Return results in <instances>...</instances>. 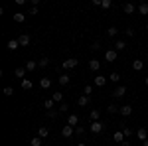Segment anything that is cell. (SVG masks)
I'll return each mask as SVG.
<instances>
[{
	"instance_id": "obj_26",
	"label": "cell",
	"mask_w": 148,
	"mask_h": 146,
	"mask_svg": "<svg viewBox=\"0 0 148 146\" xmlns=\"http://www.w3.org/2000/svg\"><path fill=\"white\" fill-rule=\"evenodd\" d=\"M53 99H51V97H49V99H46V101H44V109H47V111H53Z\"/></svg>"
},
{
	"instance_id": "obj_29",
	"label": "cell",
	"mask_w": 148,
	"mask_h": 146,
	"mask_svg": "<svg viewBox=\"0 0 148 146\" xmlns=\"http://www.w3.org/2000/svg\"><path fill=\"white\" fill-rule=\"evenodd\" d=\"M18 47H20V42H18V40H10V42H8V49L14 51V49H18Z\"/></svg>"
},
{
	"instance_id": "obj_3",
	"label": "cell",
	"mask_w": 148,
	"mask_h": 146,
	"mask_svg": "<svg viewBox=\"0 0 148 146\" xmlns=\"http://www.w3.org/2000/svg\"><path fill=\"white\" fill-rule=\"evenodd\" d=\"M125 95H126V87H125V85H119V87L113 91L114 99H121V97H125Z\"/></svg>"
},
{
	"instance_id": "obj_41",
	"label": "cell",
	"mask_w": 148,
	"mask_h": 146,
	"mask_svg": "<svg viewBox=\"0 0 148 146\" xmlns=\"http://www.w3.org/2000/svg\"><path fill=\"white\" fill-rule=\"evenodd\" d=\"M126 36H128V38H132V36H134V30H132V28H126V32H125Z\"/></svg>"
},
{
	"instance_id": "obj_49",
	"label": "cell",
	"mask_w": 148,
	"mask_h": 146,
	"mask_svg": "<svg viewBox=\"0 0 148 146\" xmlns=\"http://www.w3.org/2000/svg\"><path fill=\"white\" fill-rule=\"evenodd\" d=\"M114 146H121V144H114Z\"/></svg>"
},
{
	"instance_id": "obj_1",
	"label": "cell",
	"mask_w": 148,
	"mask_h": 146,
	"mask_svg": "<svg viewBox=\"0 0 148 146\" xmlns=\"http://www.w3.org/2000/svg\"><path fill=\"white\" fill-rule=\"evenodd\" d=\"M73 134H75V126H71V124H65V126L61 128V136H63V138H71Z\"/></svg>"
},
{
	"instance_id": "obj_23",
	"label": "cell",
	"mask_w": 148,
	"mask_h": 146,
	"mask_svg": "<svg viewBox=\"0 0 148 146\" xmlns=\"http://www.w3.org/2000/svg\"><path fill=\"white\" fill-rule=\"evenodd\" d=\"M89 69H91V71H99V69H101V63H99L97 59H91V61H89Z\"/></svg>"
},
{
	"instance_id": "obj_28",
	"label": "cell",
	"mask_w": 148,
	"mask_h": 146,
	"mask_svg": "<svg viewBox=\"0 0 148 146\" xmlns=\"http://www.w3.org/2000/svg\"><path fill=\"white\" fill-rule=\"evenodd\" d=\"M121 130H123V134H125L126 138H128V136H132V132H134V130H132L130 126H126V124H123V128H121Z\"/></svg>"
},
{
	"instance_id": "obj_19",
	"label": "cell",
	"mask_w": 148,
	"mask_h": 146,
	"mask_svg": "<svg viewBox=\"0 0 148 146\" xmlns=\"http://www.w3.org/2000/svg\"><path fill=\"white\" fill-rule=\"evenodd\" d=\"M77 123H79V117H77V114H69V117H67V124L77 126Z\"/></svg>"
},
{
	"instance_id": "obj_43",
	"label": "cell",
	"mask_w": 148,
	"mask_h": 146,
	"mask_svg": "<svg viewBox=\"0 0 148 146\" xmlns=\"http://www.w3.org/2000/svg\"><path fill=\"white\" fill-rule=\"evenodd\" d=\"M30 14L36 16V14H38V6H32V8H30Z\"/></svg>"
},
{
	"instance_id": "obj_21",
	"label": "cell",
	"mask_w": 148,
	"mask_h": 146,
	"mask_svg": "<svg viewBox=\"0 0 148 146\" xmlns=\"http://www.w3.org/2000/svg\"><path fill=\"white\" fill-rule=\"evenodd\" d=\"M51 99H53L56 103H59V105H61V103H63V93H61V91H56V93L51 95Z\"/></svg>"
},
{
	"instance_id": "obj_13",
	"label": "cell",
	"mask_w": 148,
	"mask_h": 146,
	"mask_svg": "<svg viewBox=\"0 0 148 146\" xmlns=\"http://www.w3.org/2000/svg\"><path fill=\"white\" fill-rule=\"evenodd\" d=\"M89 103H91V97H87V95H81L79 99H77V105L79 107H87Z\"/></svg>"
},
{
	"instance_id": "obj_31",
	"label": "cell",
	"mask_w": 148,
	"mask_h": 146,
	"mask_svg": "<svg viewBox=\"0 0 148 146\" xmlns=\"http://www.w3.org/2000/svg\"><path fill=\"white\" fill-rule=\"evenodd\" d=\"M95 121H101V112L99 111H91V123H95Z\"/></svg>"
},
{
	"instance_id": "obj_25",
	"label": "cell",
	"mask_w": 148,
	"mask_h": 146,
	"mask_svg": "<svg viewBox=\"0 0 148 146\" xmlns=\"http://www.w3.org/2000/svg\"><path fill=\"white\" fill-rule=\"evenodd\" d=\"M142 67H144V63H142L140 59H134V61H132V69H134V71H142Z\"/></svg>"
},
{
	"instance_id": "obj_27",
	"label": "cell",
	"mask_w": 148,
	"mask_h": 146,
	"mask_svg": "<svg viewBox=\"0 0 148 146\" xmlns=\"http://www.w3.org/2000/svg\"><path fill=\"white\" fill-rule=\"evenodd\" d=\"M42 144H44V138H40V136H34L30 140V146H42Z\"/></svg>"
},
{
	"instance_id": "obj_18",
	"label": "cell",
	"mask_w": 148,
	"mask_h": 146,
	"mask_svg": "<svg viewBox=\"0 0 148 146\" xmlns=\"http://www.w3.org/2000/svg\"><path fill=\"white\" fill-rule=\"evenodd\" d=\"M20 85H22V89H24V91H30V89H32V87H34V83H32V81H30V79H28V77L24 79V81H22V83H20Z\"/></svg>"
},
{
	"instance_id": "obj_9",
	"label": "cell",
	"mask_w": 148,
	"mask_h": 146,
	"mask_svg": "<svg viewBox=\"0 0 148 146\" xmlns=\"http://www.w3.org/2000/svg\"><path fill=\"white\" fill-rule=\"evenodd\" d=\"M123 12H125V14H134V12H136V6H134L132 2H126L125 6H123Z\"/></svg>"
},
{
	"instance_id": "obj_7",
	"label": "cell",
	"mask_w": 148,
	"mask_h": 146,
	"mask_svg": "<svg viewBox=\"0 0 148 146\" xmlns=\"http://www.w3.org/2000/svg\"><path fill=\"white\" fill-rule=\"evenodd\" d=\"M16 40L20 42V47H26V45L30 44V36H28V34H20Z\"/></svg>"
},
{
	"instance_id": "obj_17",
	"label": "cell",
	"mask_w": 148,
	"mask_h": 146,
	"mask_svg": "<svg viewBox=\"0 0 148 146\" xmlns=\"http://www.w3.org/2000/svg\"><path fill=\"white\" fill-rule=\"evenodd\" d=\"M24 67H26V71H34V69L38 67V61H32V59H28V61L24 63Z\"/></svg>"
},
{
	"instance_id": "obj_34",
	"label": "cell",
	"mask_w": 148,
	"mask_h": 146,
	"mask_svg": "<svg viewBox=\"0 0 148 146\" xmlns=\"http://www.w3.org/2000/svg\"><path fill=\"white\" fill-rule=\"evenodd\" d=\"M47 63H49V59H47V57H42V59L38 61V67H47Z\"/></svg>"
},
{
	"instance_id": "obj_42",
	"label": "cell",
	"mask_w": 148,
	"mask_h": 146,
	"mask_svg": "<svg viewBox=\"0 0 148 146\" xmlns=\"http://www.w3.org/2000/svg\"><path fill=\"white\" fill-rule=\"evenodd\" d=\"M91 49H93V51H97V49H101V44H99V42H95V44L91 45Z\"/></svg>"
},
{
	"instance_id": "obj_44",
	"label": "cell",
	"mask_w": 148,
	"mask_h": 146,
	"mask_svg": "<svg viewBox=\"0 0 148 146\" xmlns=\"http://www.w3.org/2000/svg\"><path fill=\"white\" fill-rule=\"evenodd\" d=\"M121 146H130V142H126V140H125V142H123Z\"/></svg>"
},
{
	"instance_id": "obj_35",
	"label": "cell",
	"mask_w": 148,
	"mask_h": 146,
	"mask_svg": "<svg viewBox=\"0 0 148 146\" xmlns=\"http://www.w3.org/2000/svg\"><path fill=\"white\" fill-rule=\"evenodd\" d=\"M107 112H109V114H114V112H119L116 105H109V107H107Z\"/></svg>"
},
{
	"instance_id": "obj_14",
	"label": "cell",
	"mask_w": 148,
	"mask_h": 146,
	"mask_svg": "<svg viewBox=\"0 0 148 146\" xmlns=\"http://www.w3.org/2000/svg\"><path fill=\"white\" fill-rule=\"evenodd\" d=\"M40 87H42L44 91H46V89H49V87H51V79L42 77V79H40Z\"/></svg>"
},
{
	"instance_id": "obj_6",
	"label": "cell",
	"mask_w": 148,
	"mask_h": 146,
	"mask_svg": "<svg viewBox=\"0 0 148 146\" xmlns=\"http://www.w3.org/2000/svg\"><path fill=\"white\" fill-rule=\"evenodd\" d=\"M136 10H138L140 16H148V2H140L136 6Z\"/></svg>"
},
{
	"instance_id": "obj_47",
	"label": "cell",
	"mask_w": 148,
	"mask_h": 146,
	"mask_svg": "<svg viewBox=\"0 0 148 146\" xmlns=\"http://www.w3.org/2000/svg\"><path fill=\"white\" fill-rule=\"evenodd\" d=\"M77 146H87V144H85V142H79V144H77Z\"/></svg>"
},
{
	"instance_id": "obj_50",
	"label": "cell",
	"mask_w": 148,
	"mask_h": 146,
	"mask_svg": "<svg viewBox=\"0 0 148 146\" xmlns=\"http://www.w3.org/2000/svg\"><path fill=\"white\" fill-rule=\"evenodd\" d=\"M146 128H148V124H146Z\"/></svg>"
},
{
	"instance_id": "obj_16",
	"label": "cell",
	"mask_w": 148,
	"mask_h": 146,
	"mask_svg": "<svg viewBox=\"0 0 148 146\" xmlns=\"http://www.w3.org/2000/svg\"><path fill=\"white\" fill-rule=\"evenodd\" d=\"M14 75H16V77L18 79H26V67H16V71H14Z\"/></svg>"
},
{
	"instance_id": "obj_20",
	"label": "cell",
	"mask_w": 148,
	"mask_h": 146,
	"mask_svg": "<svg viewBox=\"0 0 148 146\" xmlns=\"http://www.w3.org/2000/svg\"><path fill=\"white\" fill-rule=\"evenodd\" d=\"M114 49H116V51H123V49H126V42H123V40H116V42H114Z\"/></svg>"
},
{
	"instance_id": "obj_36",
	"label": "cell",
	"mask_w": 148,
	"mask_h": 146,
	"mask_svg": "<svg viewBox=\"0 0 148 146\" xmlns=\"http://www.w3.org/2000/svg\"><path fill=\"white\" fill-rule=\"evenodd\" d=\"M67 111H69V105L67 103H61V105H59V112L63 114V112H67Z\"/></svg>"
},
{
	"instance_id": "obj_37",
	"label": "cell",
	"mask_w": 148,
	"mask_h": 146,
	"mask_svg": "<svg viewBox=\"0 0 148 146\" xmlns=\"http://www.w3.org/2000/svg\"><path fill=\"white\" fill-rule=\"evenodd\" d=\"M59 114H61L59 111H47V117H49V119H57Z\"/></svg>"
},
{
	"instance_id": "obj_5",
	"label": "cell",
	"mask_w": 148,
	"mask_h": 146,
	"mask_svg": "<svg viewBox=\"0 0 148 146\" xmlns=\"http://www.w3.org/2000/svg\"><path fill=\"white\" fill-rule=\"evenodd\" d=\"M105 61H116V49H107L105 51Z\"/></svg>"
},
{
	"instance_id": "obj_32",
	"label": "cell",
	"mask_w": 148,
	"mask_h": 146,
	"mask_svg": "<svg viewBox=\"0 0 148 146\" xmlns=\"http://www.w3.org/2000/svg\"><path fill=\"white\" fill-rule=\"evenodd\" d=\"M83 95H87V97H91V95H93V87H91V85H85V87H83Z\"/></svg>"
},
{
	"instance_id": "obj_24",
	"label": "cell",
	"mask_w": 148,
	"mask_h": 146,
	"mask_svg": "<svg viewBox=\"0 0 148 146\" xmlns=\"http://www.w3.org/2000/svg\"><path fill=\"white\" fill-rule=\"evenodd\" d=\"M24 20H26V14H24V12H16V14H14V22L22 24Z\"/></svg>"
},
{
	"instance_id": "obj_45",
	"label": "cell",
	"mask_w": 148,
	"mask_h": 146,
	"mask_svg": "<svg viewBox=\"0 0 148 146\" xmlns=\"http://www.w3.org/2000/svg\"><path fill=\"white\" fill-rule=\"evenodd\" d=\"M144 85H146V87H148V75H146V77H144Z\"/></svg>"
},
{
	"instance_id": "obj_46",
	"label": "cell",
	"mask_w": 148,
	"mask_h": 146,
	"mask_svg": "<svg viewBox=\"0 0 148 146\" xmlns=\"http://www.w3.org/2000/svg\"><path fill=\"white\" fill-rule=\"evenodd\" d=\"M142 146H148V140H144V142H142Z\"/></svg>"
},
{
	"instance_id": "obj_4",
	"label": "cell",
	"mask_w": 148,
	"mask_h": 146,
	"mask_svg": "<svg viewBox=\"0 0 148 146\" xmlns=\"http://www.w3.org/2000/svg\"><path fill=\"white\" fill-rule=\"evenodd\" d=\"M103 128H105V124H103L101 121H95V123H91V132H93V134H99Z\"/></svg>"
},
{
	"instance_id": "obj_39",
	"label": "cell",
	"mask_w": 148,
	"mask_h": 146,
	"mask_svg": "<svg viewBox=\"0 0 148 146\" xmlns=\"http://www.w3.org/2000/svg\"><path fill=\"white\" fill-rule=\"evenodd\" d=\"M101 6L105 8V10H107V8H111V6H113V2H111V0H103V2H101Z\"/></svg>"
},
{
	"instance_id": "obj_30",
	"label": "cell",
	"mask_w": 148,
	"mask_h": 146,
	"mask_svg": "<svg viewBox=\"0 0 148 146\" xmlns=\"http://www.w3.org/2000/svg\"><path fill=\"white\" fill-rule=\"evenodd\" d=\"M109 81H113V83H119V81H121V75H119L116 71H113V73L109 75Z\"/></svg>"
},
{
	"instance_id": "obj_12",
	"label": "cell",
	"mask_w": 148,
	"mask_h": 146,
	"mask_svg": "<svg viewBox=\"0 0 148 146\" xmlns=\"http://www.w3.org/2000/svg\"><path fill=\"white\" fill-rule=\"evenodd\" d=\"M136 136H138V140H148V128H138L136 130Z\"/></svg>"
},
{
	"instance_id": "obj_48",
	"label": "cell",
	"mask_w": 148,
	"mask_h": 146,
	"mask_svg": "<svg viewBox=\"0 0 148 146\" xmlns=\"http://www.w3.org/2000/svg\"><path fill=\"white\" fill-rule=\"evenodd\" d=\"M146 30H148V22H146Z\"/></svg>"
},
{
	"instance_id": "obj_22",
	"label": "cell",
	"mask_w": 148,
	"mask_h": 146,
	"mask_svg": "<svg viewBox=\"0 0 148 146\" xmlns=\"http://www.w3.org/2000/svg\"><path fill=\"white\" fill-rule=\"evenodd\" d=\"M47 134H49V128H47V126H40V128H38V136H40V138H46Z\"/></svg>"
},
{
	"instance_id": "obj_38",
	"label": "cell",
	"mask_w": 148,
	"mask_h": 146,
	"mask_svg": "<svg viewBox=\"0 0 148 146\" xmlns=\"http://www.w3.org/2000/svg\"><path fill=\"white\" fill-rule=\"evenodd\" d=\"M75 134L83 136V134H85V128H83V126H75Z\"/></svg>"
},
{
	"instance_id": "obj_2",
	"label": "cell",
	"mask_w": 148,
	"mask_h": 146,
	"mask_svg": "<svg viewBox=\"0 0 148 146\" xmlns=\"http://www.w3.org/2000/svg\"><path fill=\"white\" fill-rule=\"evenodd\" d=\"M77 63H79V61H77L75 57H69V59H65V61L61 63V67H63V69H75V67H77Z\"/></svg>"
},
{
	"instance_id": "obj_40",
	"label": "cell",
	"mask_w": 148,
	"mask_h": 146,
	"mask_svg": "<svg viewBox=\"0 0 148 146\" xmlns=\"http://www.w3.org/2000/svg\"><path fill=\"white\" fill-rule=\"evenodd\" d=\"M4 95H6V97H12V95H14V89H12V87H4Z\"/></svg>"
},
{
	"instance_id": "obj_10",
	"label": "cell",
	"mask_w": 148,
	"mask_h": 146,
	"mask_svg": "<svg viewBox=\"0 0 148 146\" xmlns=\"http://www.w3.org/2000/svg\"><path fill=\"white\" fill-rule=\"evenodd\" d=\"M93 83H95L97 87H105V83H107V77H105V75H95Z\"/></svg>"
},
{
	"instance_id": "obj_11",
	"label": "cell",
	"mask_w": 148,
	"mask_h": 146,
	"mask_svg": "<svg viewBox=\"0 0 148 146\" xmlns=\"http://www.w3.org/2000/svg\"><path fill=\"white\" fill-rule=\"evenodd\" d=\"M119 112H121L123 117H130V114H132V107H130V105H123V107L119 109Z\"/></svg>"
},
{
	"instance_id": "obj_33",
	"label": "cell",
	"mask_w": 148,
	"mask_h": 146,
	"mask_svg": "<svg viewBox=\"0 0 148 146\" xmlns=\"http://www.w3.org/2000/svg\"><path fill=\"white\" fill-rule=\"evenodd\" d=\"M116 34H119V30H116L114 26H111V28L107 30V36H111V38H114V36H116Z\"/></svg>"
},
{
	"instance_id": "obj_8",
	"label": "cell",
	"mask_w": 148,
	"mask_h": 146,
	"mask_svg": "<svg viewBox=\"0 0 148 146\" xmlns=\"http://www.w3.org/2000/svg\"><path fill=\"white\" fill-rule=\"evenodd\" d=\"M125 138H126V136L123 134V130H116V132L113 134V140L116 142V144H123V142H125Z\"/></svg>"
},
{
	"instance_id": "obj_15",
	"label": "cell",
	"mask_w": 148,
	"mask_h": 146,
	"mask_svg": "<svg viewBox=\"0 0 148 146\" xmlns=\"http://www.w3.org/2000/svg\"><path fill=\"white\" fill-rule=\"evenodd\" d=\"M57 81H59V85H69V83H71V77H69L67 73H61Z\"/></svg>"
}]
</instances>
